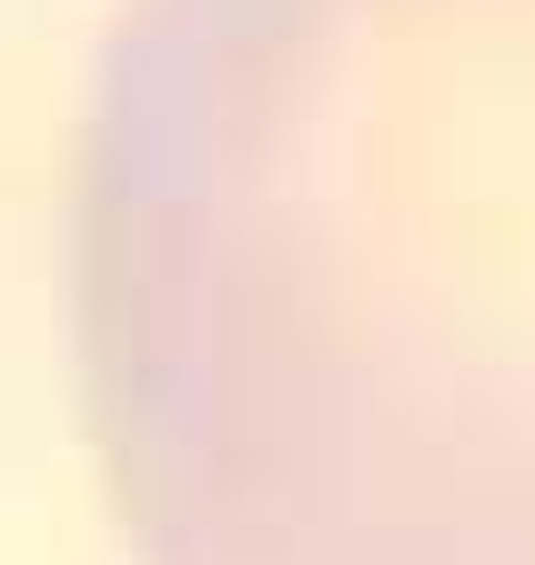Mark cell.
Listing matches in <instances>:
<instances>
[{"mask_svg":"<svg viewBox=\"0 0 535 565\" xmlns=\"http://www.w3.org/2000/svg\"><path fill=\"white\" fill-rule=\"evenodd\" d=\"M72 353L131 565H535V0H121Z\"/></svg>","mask_w":535,"mask_h":565,"instance_id":"6da1fadb","label":"cell"}]
</instances>
